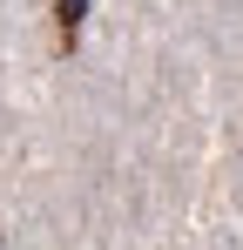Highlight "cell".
<instances>
[{
	"label": "cell",
	"mask_w": 243,
	"mask_h": 250,
	"mask_svg": "<svg viewBox=\"0 0 243 250\" xmlns=\"http://www.w3.org/2000/svg\"><path fill=\"white\" fill-rule=\"evenodd\" d=\"M81 21H88V0H54V27H61V54L81 41Z\"/></svg>",
	"instance_id": "cell-1"
}]
</instances>
